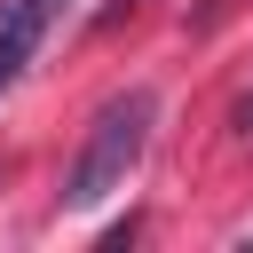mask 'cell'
I'll return each instance as SVG.
<instances>
[{
    "label": "cell",
    "mask_w": 253,
    "mask_h": 253,
    "mask_svg": "<svg viewBox=\"0 0 253 253\" xmlns=\"http://www.w3.org/2000/svg\"><path fill=\"white\" fill-rule=\"evenodd\" d=\"M150 119H158V95H150V87H126V95H111V103L95 111V126H87L71 174H63V206H71V213H87V206H103V198L126 190V174H134L142 150H150Z\"/></svg>",
    "instance_id": "cell-1"
},
{
    "label": "cell",
    "mask_w": 253,
    "mask_h": 253,
    "mask_svg": "<svg viewBox=\"0 0 253 253\" xmlns=\"http://www.w3.org/2000/svg\"><path fill=\"white\" fill-rule=\"evenodd\" d=\"M63 16V0H0V95L24 79L32 47L47 40V24Z\"/></svg>",
    "instance_id": "cell-2"
},
{
    "label": "cell",
    "mask_w": 253,
    "mask_h": 253,
    "mask_svg": "<svg viewBox=\"0 0 253 253\" xmlns=\"http://www.w3.org/2000/svg\"><path fill=\"white\" fill-rule=\"evenodd\" d=\"M229 8H237V0H198V8H190V32H198V40H206V32H221V24H229Z\"/></svg>",
    "instance_id": "cell-3"
},
{
    "label": "cell",
    "mask_w": 253,
    "mask_h": 253,
    "mask_svg": "<svg viewBox=\"0 0 253 253\" xmlns=\"http://www.w3.org/2000/svg\"><path fill=\"white\" fill-rule=\"evenodd\" d=\"M229 126H237V134H253V95H245V103L229 111Z\"/></svg>",
    "instance_id": "cell-4"
}]
</instances>
